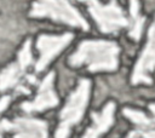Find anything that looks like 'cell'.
Returning a JSON list of instances; mask_svg holds the SVG:
<instances>
[{"instance_id": "7c38bea8", "label": "cell", "mask_w": 155, "mask_h": 138, "mask_svg": "<svg viewBox=\"0 0 155 138\" xmlns=\"http://www.w3.org/2000/svg\"><path fill=\"white\" fill-rule=\"evenodd\" d=\"M124 114L126 117H128L134 125H137L140 131L148 130L150 127H153L151 121L148 119V116L142 113V111H137V110H132V109H124Z\"/></svg>"}, {"instance_id": "9c48e42d", "label": "cell", "mask_w": 155, "mask_h": 138, "mask_svg": "<svg viewBox=\"0 0 155 138\" xmlns=\"http://www.w3.org/2000/svg\"><path fill=\"white\" fill-rule=\"evenodd\" d=\"M114 110L115 104L113 102H109L101 113H92L91 116L93 120V125L86 130V133L82 138H99L101 134L108 131L114 121Z\"/></svg>"}, {"instance_id": "ba28073f", "label": "cell", "mask_w": 155, "mask_h": 138, "mask_svg": "<svg viewBox=\"0 0 155 138\" xmlns=\"http://www.w3.org/2000/svg\"><path fill=\"white\" fill-rule=\"evenodd\" d=\"M53 73L46 75L42 82L39 86L38 96L33 102H24L22 103L21 108L27 113L33 111H42L45 109L56 107L58 104V98L53 91Z\"/></svg>"}, {"instance_id": "8992f818", "label": "cell", "mask_w": 155, "mask_h": 138, "mask_svg": "<svg viewBox=\"0 0 155 138\" xmlns=\"http://www.w3.org/2000/svg\"><path fill=\"white\" fill-rule=\"evenodd\" d=\"M73 34L65 33L63 35H46L41 34L38 38L36 47L40 51V58L35 65L36 71H41L46 65L71 41Z\"/></svg>"}, {"instance_id": "ac0fdd59", "label": "cell", "mask_w": 155, "mask_h": 138, "mask_svg": "<svg viewBox=\"0 0 155 138\" xmlns=\"http://www.w3.org/2000/svg\"><path fill=\"white\" fill-rule=\"evenodd\" d=\"M0 131H1V127H0ZM0 138H1V133H0Z\"/></svg>"}, {"instance_id": "52a82bcc", "label": "cell", "mask_w": 155, "mask_h": 138, "mask_svg": "<svg viewBox=\"0 0 155 138\" xmlns=\"http://www.w3.org/2000/svg\"><path fill=\"white\" fill-rule=\"evenodd\" d=\"M1 130L13 131V138H47V123L42 120L18 117L13 121L2 120Z\"/></svg>"}, {"instance_id": "4fadbf2b", "label": "cell", "mask_w": 155, "mask_h": 138, "mask_svg": "<svg viewBox=\"0 0 155 138\" xmlns=\"http://www.w3.org/2000/svg\"><path fill=\"white\" fill-rule=\"evenodd\" d=\"M18 63L19 65L25 69L31 63V53H30V40H27L23 45V48L18 53Z\"/></svg>"}, {"instance_id": "2e32d148", "label": "cell", "mask_w": 155, "mask_h": 138, "mask_svg": "<svg viewBox=\"0 0 155 138\" xmlns=\"http://www.w3.org/2000/svg\"><path fill=\"white\" fill-rule=\"evenodd\" d=\"M149 109L151 110V113H153V116H154V120H155V103L150 104V105H149Z\"/></svg>"}, {"instance_id": "5b68a950", "label": "cell", "mask_w": 155, "mask_h": 138, "mask_svg": "<svg viewBox=\"0 0 155 138\" xmlns=\"http://www.w3.org/2000/svg\"><path fill=\"white\" fill-rule=\"evenodd\" d=\"M154 68H155V19L149 29L147 45L136 63L132 74V84L133 85L142 82L151 84L150 73L154 70Z\"/></svg>"}, {"instance_id": "5bb4252c", "label": "cell", "mask_w": 155, "mask_h": 138, "mask_svg": "<svg viewBox=\"0 0 155 138\" xmlns=\"http://www.w3.org/2000/svg\"><path fill=\"white\" fill-rule=\"evenodd\" d=\"M139 132L143 136V138H155V128H153V127L144 130V131H139Z\"/></svg>"}, {"instance_id": "6da1fadb", "label": "cell", "mask_w": 155, "mask_h": 138, "mask_svg": "<svg viewBox=\"0 0 155 138\" xmlns=\"http://www.w3.org/2000/svg\"><path fill=\"white\" fill-rule=\"evenodd\" d=\"M120 48L115 42L105 40L82 41L74 54L69 58L71 67L86 64L90 71H111L117 68Z\"/></svg>"}, {"instance_id": "30bf717a", "label": "cell", "mask_w": 155, "mask_h": 138, "mask_svg": "<svg viewBox=\"0 0 155 138\" xmlns=\"http://www.w3.org/2000/svg\"><path fill=\"white\" fill-rule=\"evenodd\" d=\"M25 69H23L19 63H12L8 67H6L1 73H0V91H6L7 88L15 87L19 80L22 74L24 73Z\"/></svg>"}, {"instance_id": "3957f363", "label": "cell", "mask_w": 155, "mask_h": 138, "mask_svg": "<svg viewBox=\"0 0 155 138\" xmlns=\"http://www.w3.org/2000/svg\"><path fill=\"white\" fill-rule=\"evenodd\" d=\"M30 17H48L53 21L67 23L71 27H80L88 30V24L80 12L68 1H35L29 12Z\"/></svg>"}, {"instance_id": "9a60e30c", "label": "cell", "mask_w": 155, "mask_h": 138, "mask_svg": "<svg viewBox=\"0 0 155 138\" xmlns=\"http://www.w3.org/2000/svg\"><path fill=\"white\" fill-rule=\"evenodd\" d=\"M10 100H11L10 96H4L2 98H0V111H2V110L6 109V107L8 105Z\"/></svg>"}, {"instance_id": "e0dca14e", "label": "cell", "mask_w": 155, "mask_h": 138, "mask_svg": "<svg viewBox=\"0 0 155 138\" xmlns=\"http://www.w3.org/2000/svg\"><path fill=\"white\" fill-rule=\"evenodd\" d=\"M126 138H138V134H137L136 132H132V133H130Z\"/></svg>"}, {"instance_id": "277c9868", "label": "cell", "mask_w": 155, "mask_h": 138, "mask_svg": "<svg viewBox=\"0 0 155 138\" xmlns=\"http://www.w3.org/2000/svg\"><path fill=\"white\" fill-rule=\"evenodd\" d=\"M88 11L103 33H114L128 24L122 10L116 2L102 5L98 1H87Z\"/></svg>"}, {"instance_id": "7a4b0ae2", "label": "cell", "mask_w": 155, "mask_h": 138, "mask_svg": "<svg viewBox=\"0 0 155 138\" xmlns=\"http://www.w3.org/2000/svg\"><path fill=\"white\" fill-rule=\"evenodd\" d=\"M91 82L87 79L80 80L76 90L70 94L67 104L62 109L59 114V126L56 131L54 138H68L70 133V128L78 123L84 111L87 107L88 97H90Z\"/></svg>"}, {"instance_id": "8fae6325", "label": "cell", "mask_w": 155, "mask_h": 138, "mask_svg": "<svg viewBox=\"0 0 155 138\" xmlns=\"http://www.w3.org/2000/svg\"><path fill=\"white\" fill-rule=\"evenodd\" d=\"M138 1H131L130 2V11H131V16H132V27L130 30V36L133 38L134 40H138L142 33V28H143V23H144V18L139 15V6H138Z\"/></svg>"}]
</instances>
